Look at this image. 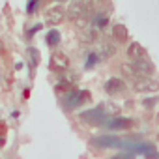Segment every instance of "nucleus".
<instances>
[{"mask_svg":"<svg viewBox=\"0 0 159 159\" xmlns=\"http://www.w3.org/2000/svg\"><path fill=\"white\" fill-rule=\"evenodd\" d=\"M105 118H107V116L103 114V111H101L99 107L90 109V111H84V112L81 114V120L86 122V124H101Z\"/></svg>","mask_w":159,"mask_h":159,"instance_id":"nucleus-5","label":"nucleus"},{"mask_svg":"<svg viewBox=\"0 0 159 159\" xmlns=\"http://www.w3.org/2000/svg\"><path fill=\"white\" fill-rule=\"evenodd\" d=\"M88 96H86V92H83V90H69L67 92V96L64 98V107L66 109H75V107H79V105H83L84 103V99H86Z\"/></svg>","mask_w":159,"mask_h":159,"instance_id":"nucleus-1","label":"nucleus"},{"mask_svg":"<svg viewBox=\"0 0 159 159\" xmlns=\"http://www.w3.org/2000/svg\"><path fill=\"white\" fill-rule=\"evenodd\" d=\"M133 150L144 153V155L150 157V159H157V157H159V153L155 152V146H153V144H137V146H133Z\"/></svg>","mask_w":159,"mask_h":159,"instance_id":"nucleus-11","label":"nucleus"},{"mask_svg":"<svg viewBox=\"0 0 159 159\" xmlns=\"http://www.w3.org/2000/svg\"><path fill=\"white\" fill-rule=\"evenodd\" d=\"M112 36L116 41H125L127 39V28L124 25H114L112 26Z\"/></svg>","mask_w":159,"mask_h":159,"instance_id":"nucleus-14","label":"nucleus"},{"mask_svg":"<svg viewBox=\"0 0 159 159\" xmlns=\"http://www.w3.org/2000/svg\"><path fill=\"white\" fill-rule=\"evenodd\" d=\"M99 109L103 111V114H105V116H107V114H116V112H120V107H118V105H114V103H103Z\"/></svg>","mask_w":159,"mask_h":159,"instance_id":"nucleus-18","label":"nucleus"},{"mask_svg":"<svg viewBox=\"0 0 159 159\" xmlns=\"http://www.w3.org/2000/svg\"><path fill=\"white\" fill-rule=\"evenodd\" d=\"M36 6H39V4H38V2H36V0H34V2H30V4H28V6H26V10H28V13H32V11H34V10H36Z\"/></svg>","mask_w":159,"mask_h":159,"instance_id":"nucleus-22","label":"nucleus"},{"mask_svg":"<svg viewBox=\"0 0 159 159\" xmlns=\"http://www.w3.org/2000/svg\"><path fill=\"white\" fill-rule=\"evenodd\" d=\"M67 67H69V60H67L66 54L54 52L51 56V69H54V71H66Z\"/></svg>","mask_w":159,"mask_h":159,"instance_id":"nucleus-8","label":"nucleus"},{"mask_svg":"<svg viewBox=\"0 0 159 159\" xmlns=\"http://www.w3.org/2000/svg\"><path fill=\"white\" fill-rule=\"evenodd\" d=\"M92 23H94L96 28H103V26L109 23V17H107L105 13H96V15L92 17Z\"/></svg>","mask_w":159,"mask_h":159,"instance_id":"nucleus-15","label":"nucleus"},{"mask_svg":"<svg viewBox=\"0 0 159 159\" xmlns=\"http://www.w3.org/2000/svg\"><path fill=\"white\" fill-rule=\"evenodd\" d=\"M157 101H159L157 98H146V99L142 101V107H144V109H153Z\"/></svg>","mask_w":159,"mask_h":159,"instance_id":"nucleus-21","label":"nucleus"},{"mask_svg":"<svg viewBox=\"0 0 159 159\" xmlns=\"http://www.w3.org/2000/svg\"><path fill=\"white\" fill-rule=\"evenodd\" d=\"M131 125H133V120L124 118V116H116V118L107 122V127H111V129H129Z\"/></svg>","mask_w":159,"mask_h":159,"instance_id":"nucleus-10","label":"nucleus"},{"mask_svg":"<svg viewBox=\"0 0 159 159\" xmlns=\"http://www.w3.org/2000/svg\"><path fill=\"white\" fill-rule=\"evenodd\" d=\"M144 49L139 45V43H131L129 47H127V56L135 62V60H140V58H144Z\"/></svg>","mask_w":159,"mask_h":159,"instance_id":"nucleus-12","label":"nucleus"},{"mask_svg":"<svg viewBox=\"0 0 159 159\" xmlns=\"http://www.w3.org/2000/svg\"><path fill=\"white\" fill-rule=\"evenodd\" d=\"M114 52H116V45H112L111 41H105V43H103V45L99 47V52H98V56H99V58H105V60H107V58H111V56H112Z\"/></svg>","mask_w":159,"mask_h":159,"instance_id":"nucleus-13","label":"nucleus"},{"mask_svg":"<svg viewBox=\"0 0 159 159\" xmlns=\"http://www.w3.org/2000/svg\"><path fill=\"white\" fill-rule=\"evenodd\" d=\"M98 58H99V56H98V52H90V56H88V60H86V66H84V67H86V69L94 67V66H96V62H98Z\"/></svg>","mask_w":159,"mask_h":159,"instance_id":"nucleus-20","label":"nucleus"},{"mask_svg":"<svg viewBox=\"0 0 159 159\" xmlns=\"http://www.w3.org/2000/svg\"><path fill=\"white\" fill-rule=\"evenodd\" d=\"M131 67H133V71H135V75H140V79H150V75L153 73V64L150 62V60H146V58H140V60H135L133 64H131Z\"/></svg>","mask_w":159,"mask_h":159,"instance_id":"nucleus-2","label":"nucleus"},{"mask_svg":"<svg viewBox=\"0 0 159 159\" xmlns=\"http://www.w3.org/2000/svg\"><path fill=\"white\" fill-rule=\"evenodd\" d=\"M26 54H28V58H30V64H32V67L39 66V51H38L36 47H28Z\"/></svg>","mask_w":159,"mask_h":159,"instance_id":"nucleus-17","label":"nucleus"},{"mask_svg":"<svg viewBox=\"0 0 159 159\" xmlns=\"http://www.w3.org/2000/svg\"><path fill=\"white\" fill-rule=\"evenodd\" d=\"M92 144L94 146H99V148H122L124 146V142L118 137H112V135L96 137V139H92Z\"/></svg>","mask_w":159,"mask_h":159,"instance_id":"nucleus-3","label":"nucleus"},{"mask_svg":"<svg viewBox=\"0 0 159 159\" xmlns=\"http://www.w3.org/2000/svg\"><path fill=\"white\" fill-rule=\"evenodd\" d=\"M122 73L125 77H129V79H135V71H133L131 64H122Z\"/></svg>","mask_w":159,"mask_h":159,"instance_id":"nucleus-19","label":"nucleus"},{"mask_svg":"<svg viewBox=\"0 0 159 159\" xmlns=\"http://www.w3.org/2000/svg\"><path fill=\"white\" fill-rule=\"evenodd\" d=\"M105 92H107V94H111V96L122 94V92H125V83L122 81V79L112 77V79H109V81L105 83Z\"/></svg>","mask_w":159,"mask_h":159,"instance_id":"nucleus-7","label":"nucleus"},{"mask_svg":"<svg viewBox=\"0 0 159 159\" xmlns=\"http://www.w3.org/2000/svg\"><path fill=\"white\" fill-rule=\"evenodd\" d=\"M47 45H51V47L60 45V32L58 30H49V34H47Z\"/></svg>","mask_w":159,"mask_h":159,"instance_id":"nucleus-16","label":"nucleus"},{"mask_svg":"<svg viewBox=\"0 0 159 159\" xmlns=\"http://www.w3.org/2000/svg\"><path fill=\"white\" fill-rule=\"evenodd\" d=\"M64 17H66V11L60 6H56V8H52V10H49L45 13V23L51 25V26H56V25H60L64 21Z\"/></svg>","mask_w":159,"mask_h":159,"instance_id":"nucleus-6","label":"nucleus"},{"mask_svg":"<svg viewBox=\"0 0 159 159\" xmlns=\"http://www.w3.org/2000/svg\"><path fill=\"white\" fill-rule=\"evenodd\" d=\"M133 90L135 92H157L159 90V83L155 81V79H139V81L133 83Z\"/></svg>","mask_w":159,"mask_h":159,"instance_id":"nucleus-4","label":"nucleus"},{"mask_svg":"<svg viewBox=\"0 0 159 159\" xmlns=\"http://www.w3.org/2000/svg\"><path fill=\"white\" fill-rule=\"evenodd\" d=\"M66 15L73 21H77L79 17H84V2H81V0H75V2H71L67 6V11Z\"/></svg>","mask_w":159,"mask_h":159,"instance_id":"nucleus-9","label":"nucleus"}]
</instances>
